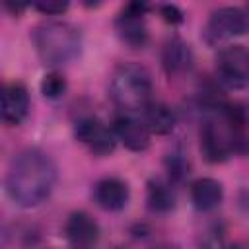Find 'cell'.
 <instances>
[{"label":"cell","instance_id":"1","mask_svg":"<svg viewBox=\"0 0 249 249\" xmlns=\"http://www.w3.org/2000/svg\"><path fill=\"white\" fill-rule=\"evenodd\" d=\"M56 183V165L51 156L39 148L18 152L6 173V193L21 208L39 206L49 198Z\"/></svg>","mask_w":249,"mask_h":249},{"label":"cell","instance_id":"2","mask_svg":"<svg viewBox=\"0 0 249 249\" xmlns=\"http://www.w3.org/2000/svg\"><path fill=\"white\" fill-rule=\"evenodd\" d=\"M37 56L47 66H62L82 51V35L68 21H43L31 31Z\"/></svg>","mask_w":249,"mask_h":249},{"label":"cell","instance_id":"3","mask_svg":"<svg viewBox=\"0 0 249 249\" xmlns=\"http://www.w3.org/2000/svg\"><path fill=\"white\" fill-rule=\"evenodd\" d=\"M109 91L124 113L144 111L152 99V78L144 66L124 62L113 72Z\"/></svg>","mask_w":249,"mask_h":249},{"label":"cell","instance_id":"4","mask_svg":"<svg viewBox=\"0 0 249 249\" xmlns=\"http://www.w3.org/2000/svg\"><path fill=\"white\" fill-rule=\"evenodd\" d=\"M249 33V12L237 6H224L210 14L204 25V39L210 45Z\"/></svg>","mask_w":249,"mask_h":249},{"label":"cell","instance_id":"5","mask_svg":"<svg viewBox=\"0 0 249 249\" xmlns=\"http://www.w3.org/2000/svg\"><path fill=\"white\" fill-rule=\"evenodd\" d=\"M216 74L220 82L230 88H247L249 86V47L230 45L218 53Z\"/></svg>","mask_w":249,"mask_h":249},{"label":"cell","instance_id":"6","mask_svg":"<svg viewBox=\"0 0 249 249\" xmlns=\"http://www.w3.org/2000/svg\"><path fill=\"white\" fill-rule=\"evenodd\" d=\"M74 136L88 146V150L95 156H107L117 146V136L113 126H107L97 117H84L74 126Z\"/></svg>","mask_w":249,"mask_h":249},{"label":"cell","instance_id":"7","mask_svg":"<svg viewBox=\"0 0 249 249\" xmlns=\"http://www.w3.org/2000/svg\"><path fill=\"white\" fill-rule=\"evenodd\" d=\"M146 4H126L123 8V12L117 18V31L121 35V39L130 45V47H144L148 41V27L144 21V14H146Z\"/></svg>","mask_w":249,"mask_h":249},{"label":"cell","instance_id":"8","mask_svg":"<svg viewBox=\"0 0 249 249\" xmlns=\"http://www.w3.org/2000/svg\"><path fill=\"white\" fill-rule=\"evenodd\" d=\"M111 126L117 142H121L130 152H144L150 146V130L142 119H136L130 113H121L115 117Z\"/></svg>","mask_w":249,"mask_h":249},{"label":"cell","instance_id":"9","mask_svg":"<svg viewBox=\"0 0 249 249\" xmlns=\"http://www.w3.org/2000/svg\"><path fill=\"white\" fill-rule=\"evenodd\" d=\"M2 121L6 124H21L29 113V91L21 82H10L2 89Z\"/></svg>","mask_w":249,"mask_h":249},{"label":"cell","instance_id":"10","mask_svg":"<svg viewBox=\"0 0 249 249\" xmlns=\"http://www.w3.org/2000/svg\"><path fill=\"white\" fill-rule=\"evenodd\" d=\"M128 198H130V189L126 181L119 177H103L93 187V200L103 210L117 212L126 206Z\"/></svg>","mask_w":249,"mask_h":249},{"label":"cell","instance_id":"11","mask_svg":"<svg viewBox=\"0 0 249 249\" xmlns=\"http://www.w3.org/2000/svg\"><path fill=\"white\" fill-rule=\"evenodd\" d=\"M64 235L74 247L88 249L99 239V226L88 212L78 210L68 216L64 224Z\"/></svg>","mask_w":249,"mask_h":249},{"label":"cell","instance_id":"12","mask_svg":"<svg viewBox=\"0 0 249 249\" xmlns=\"http://www.w3.org/2000/svg\"><path fill=\"white\" fill-rule=\"evenodd\" d=\"M193 62H195V56H193V51H191L189 43L175 37V39H169L163 45L161 64H163V70L167 72V76L175 78V76H183V74L191 72Z\"/></svg>","mask_w":249,"mask_h":249},{"label":"cell","instance_id":"13","mask_svg":"<svg viewBox=\"0 0 249 249\" xmlns=\"http://www.w3.org/2000/svg\"><path fill=\"white\" fill-rule=\"evenodd\" d=\"M224 200V187L212 177H200L191 185V202L200 212H210L218 208Z\"/></svg>","mask_w":249,"mask_h":249},{"label":"cell","instance_id":"14","mask_svg":"<svg viewBox=\"0 0 249 249\" xmlns=\"http://www.w3.org/2000/svg\"><path fill=\"white\" fill-rule=\"evenodd\" d=\"M142 121L148 126L150 134H169L177 123L171 107L160 101H150L146 105V109L142 111Z\"/></svg>","mask_w":249,"mask_h":249},{"label":"cell","instance_id":"15","mask_svg":"<svg viewBox=\"0 0 249 249\" xmlns=\"http://www.w3.org/2000/svg\"><path fill=\"white\" fill-rule=\"evenodd\" d=\"M148 206L154 212H169L175 206V193L171 189V183H165L161 179H152L148 183Z\"/></svg>","mask_w":249,"mask_h":249},{"label":"cell","instance_id":"16","mask_svg":"<svg viewBox=\"0 0 249 249\" xmlns=\"http://www.w3.org/2000/svg\"><path fill=\"white\" fill-rule=\"evenodd\" d=\"M66 91V80L60 72H49L41 80V93L47 99H58Z\"/></svg>","mask_w":249,"mask_h":249},{"label":"cell","instance_id":"17","mask_svg":"<svg viewBox=\"0 0 249 249\" xmlns=\"http://www.w3.org/2000/svg\"><path fill=\"white\" fill-rule=\"evenodd\" d=\"M167 169H169V177L179 181L189 173V161L185 158L183 152H171L167 158Z\"/></svg>","mask_w":249,"mask_h":249},{"label":"cell","instance_id":"18","mask_svg":"<svg viewBox=\"0 0 249 249\" xmlns=\"http://www.w3.org/2000/svg\"><path fill=\"white\" fill-rule=\"evenodd\" d=\"M35 10H39L41 14H47V16H58L62 12H66L68 8V2H35L33 4Z\"/></svg>","mask_w":249,"mask_h":249},{"label":"cell","instance_id":"19","mask_svg":"<svg viewBox=\"0 0 249 249\" xmlns=\"http://www.w3.org/2000/svg\"><path fill=\"white\" fill-rule=\"evenodd\" d=\"M160 14L163 16V19H165L167 23H181V21H183V12H181L177 6H173V4H163V6H160Z\"/></svg>","mask_w":249,"mask_h":249}]
</instances>
